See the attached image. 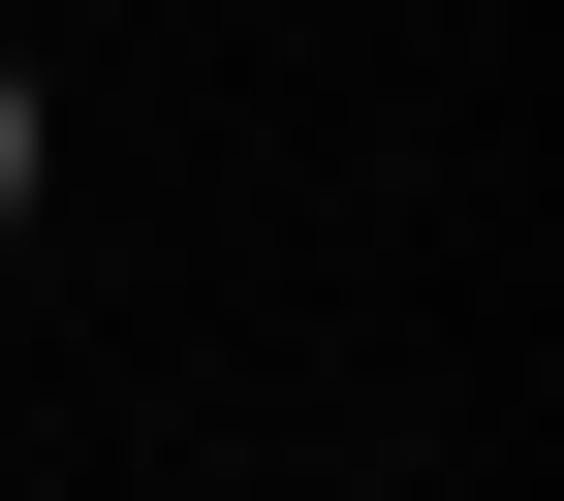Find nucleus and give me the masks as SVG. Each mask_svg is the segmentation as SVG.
I'll return each mask as SVG.
<instances>
[{
	"label": "nucleus",
	"mask_w": 564,
	"mask_h": 501,
	"mask_svg": "<svg viewBox=\"0 0 564 501\" xmlns=\"http://www.w3.org/2000/svg\"><path fill=\"white\" fill-rule=\"evenodd\" d=\"M0 220H32V95H0Z\"/></svg>",
	"instance_id": "1"
}]
</instances>
